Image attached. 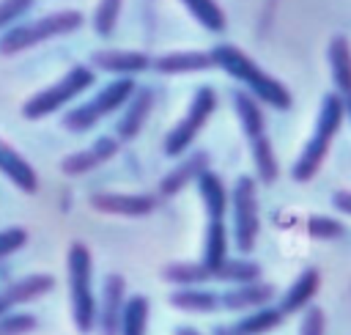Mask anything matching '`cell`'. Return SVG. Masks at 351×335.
Returning a JSON list of instances; mask_svg holds the SVG:
<instances>
[{
	"label": "cell",
	"instance_id": "8992f818",
	"mask_svg": "<svg viewBox=\"0 0 351 335\" xmlns=\"http://www.w3.org/2000/svg\"><path fill=\"white\" fill-rule=\"evenodd\" d=\"M93 80H96L93 69L85 66V63H77V66H71L58 82H52V85H47L44 91L33 93V96L22 104V115H25L27 121H41V118L52 115L55 110L66 107V104H69L71 99H77L82 91H88V88L93 85Z\"/></svg>",
	"mask_w": 351,
	"mask_h": 335
},
{
	"label": "cell",
	"instance_id": "30bf717a",
	"mask_svg": "<svg viewBox=\"0 0 351 335\" xmlns=\"http://www.w3.org/2000/svg\"><path fill=\"white\" fill-rule=\"evenodd\" d=\"M118 151H121V140H118L115 135H101V137L93 140L90 146H85V148H80V151L63 157L60 170H63L69 178H77V176H85V173L96 170L99 165L110 162Z\"/></svg>",
	"mask_w": 351,
	"mask_h": 335
},
{
	"label": "cell",
	"instance_id": "8d00e7d4",
	"mask_svg": "<svg viewBox=\"0 0 351 335\" xmlns=\"http://www.w3.org/2000/svg\"><path fill=\"white\" fill-rule=\"evenodd\" d=\"M332 206H335L340 214L351 217V189H337V192L332 195Z\"/></svg>",
	"mask_w": 351,
	"mask_h": 335
},
{
	"label": "cell",
	"instance_id": "cb8c5ba5",
	"mask_svg": "<svg viewBox=\"0 0 351 335\" xmlns=\"http://www.w3.org/2000/svg\"><path fill=\"white\" fill-rule=\"evenodd\" d=\"M167 302L176 308V310H184V313H214L219 305V294L217 291H208V288H200V286H184V288H176Z\"/></svg>",
	"mask_w": 351,
	"mask_h": 335
},
{
	"label": "cell",
	"instance_id": "44dd1931",
	"mask_svg": "<svg viewBox=\"0 0 351 335\" xmlns=\"http://www.w3.org/2000/svg\"><path fill=\"white\" fill-rule=\"evenodd\" d=\"M225 261H228V228H225V220H206V236H203L200 264L208 269L211 280H214V272Z\"/></svg>",
	"mask_w": 351,
	"mask_h": 335
},
{
	"label": "cell",
	"instance_id": "ffe728a7",
	"mask_svg": "<svg viewBox=\"0 0 351 335\" xmlns=\"http://www.w3.org/2000/svg\"><path fill=\"white\" fill-rule=\"evenodd\" d=\"M151 69H156L159 74H192V71H206V69H217L211 52H200V49H189V52H167L162 58H156L151 63Z\"/></svg>",
	"mask_w": 351,
	"mask_h": 335
},
{
	"label": "cell",
	"instance_id": "277c9868",
	"mask_svg": "<svg viewBox=\"0 0 351 335\" xmlns=\"http://www.w3.org/2000/svg\"><path fill=\"white\" fill-rule=\"evenodd\" d=\"M85 25V16L74 8L66 11H55V14H44L38 19L22 22V25H11L3 36H0V55H16L25 52L36 44H44L55 36H69L74 30H80Z\"/></svg>",
	"mask_w": 351,
	"mask_h": 335
},
{
	"label": "cell",
	"instance_id": "ac0fdd59",
	"mask_svg": "<svg viewBox=\"0 0 351 335\" xmlns=\"http://www.w3.org/2000/svg\"><path fill=\"white\" fill-rule=\"evenodd\" d=\"M0 173L22 192H36L38 189V176H36V168L16 151L11 148L8 143L0 140Z\"/></svg>",
	"mask_w": 351,
	"mask_h": 335
},
{
	"label": "cell",
	"instance_id": "7a4b0ae2",
	"mask_svg": "<svg viewBox=\"0 0 351 335\" xmlns=\"http://www.w3.org/2000/svg\"><path fill=\"white\" fill-rule=\"evenodd\" d=\"M346 121V110H343V99L337 93H326L321 99V107H318V118H315V129L310 135V140L304 143L302 154L296 157L293 168H291V178L299 181V184H307L310 178L318 176L326 154H329V146L332 140L337 137L340 126Z\"/></svg>",
	"mask_w": 351,
	"mask_h": 335
},
{
	"label": "cell",
	"instance_id": "f546056e",
	"mask_svg": "<svg viewBox=\"0 0 351 335\" xmlns=\"http://www.w3.org/2000/svg\"><path fill=\"white\" fill-rule=\"evenodd\" d=\"M186 5V11L211 33H222L228 27V19H225V11L219 8L217 0H181Z\"/></svg>",
	"mask_w": 351,
	"mask_h": 335
},
{
	"label": "cell",
	"instance_id": "f1b7e54d",
	"mask_svg": "<svg viewBox=\"0 0 351 335\" xmlns=\"http://www.w3.org/2000/svg\"><path fill=\"white\" fill-rule=\"evenodd\" d=\"M217 283H230V286H241V283H255L261 280V264L250 261V258H228L217 272H214Z\"/></svg>",
	"mask_w": 351,
	"mask_h": 335
},
{
	"label": "cell",
	"instance_id": "5b68a950",
	"mask_svg": "<svg viewBox=\"0 0 351 335\" xmlns=\"http://www.w3.org/2000/svg\"><path fill=\"white\" fill-rule=\"evenodd\" d=\"M134 88H137V85H134L132 77H115V80L107 82L96 96H90L88 102L71 107V110L63 115V129H66V132H74V135L93 129L101 118H107L110 113L121 110V107L132 99Z\"/></svg>",
	"mask_w": 351,
	"mask_h": 335
},
{
	"label": "cell",
	"instance_id": "d6986e66",
	"mask_svg": "<svg viewBox=\"0 0 351 335\" xmlns=\"http://www.w3.org/2000/svg\"><path fill=\"white\" fill-rule=\"evenodd\" d=\"M195 181H197V192H200V200L206 209V220H225V211L230 203V192H228L225 181L211 168L203 170Z\"/></svg>",
	"mask_w": 351,
	"mask_h": 335
},
{
	"label": "cell",
	"instance_id": "e0dca14e",
	"mask_svg": "<svg viewBox=\"0 0 351 335\" xmlns=\"http://www.w3.org/2000/svg\"><path fill=\"white\" fill-rule=\"evenodd\" d=\"M274 286L255 280V283H241V286H230L225 294H219V305L228 310H255L263 305H271L274 299Z\"/></svg>",
	"mask_w": 351,
	"mask_h": 335
},
{
	"label": "cell",
	"instance_id": "d6a6232c",
	"mask_svg": "<svg viewBox=\"0 0 351 335\" xmlns=\"http://www.w3.org/2000/svg\"><path fill=\"white\" fill-rule=\"evenodd\" d=\"M38 327V319L33 313H8L0 319V335H30Z\"/></svg>",
	"mask_w": 351,
	"mask_h": 335
},
{
	"label": "cell",
	"instance_id": "ba28073f",
	"mask_svg": "<svg viewBox=\"0 0 351 335\" xmlns=\"http://www.w3.org/2000/svg\"><path fill=\"white\" fill-rule=\"evenodd\" d=\"M230 211H233V244L239 253H252L261 231L258 217V189L252 176H239L230 189Z\"/></svg>",
	"mask_w": 351,
	"mask_h": 335
},
{
	"label": "cell",
	"instance_id": "e575fe53",
	"mask_svg": "<svg viewBox=\"0 0 351 335\" xmlns=\"http://www.w3.org/2000/svg\"><path fill=\"white\" fill-rule=\"evenodd\" d=\"M25 242H27V231H25V228H19V225L0 231V258H5V255H11V253L22 250V247H25Z\"/></svg>",
	"mask_w": 351,
	"mask_h": 335
},
{
	"label": "cell",
	"instance_id": "52a82bcc",
	"mask_svg": "<svg viewBox=\"0 0 351 335\" xmlns=\"http://www.w3.org/2000/svg\"><path fill=\"white\" fill-rule=\"evenodd\" d=\"M217 110V91L211 85H200L186 107V113L181 115V121L165 135V154L170 157H178V154H186L189 146L195 143V137L200 135V129L208 124V118L214 115Z\"/></svg>",
	"mask_w": 351,
	"mask_h": 335
},
{
	"label": "cell",
	"instance_id": "74e56055",
	"mask_svg": "<svg viewBox=\"0 0 351 335\" xmlns=\"http://www.w3.org/2000/svg\"><path fill=\"white\" fill-rule=\"evenodd\" d=\"M211 335H239V332H236V330H233V327H228V324H217V327H214V332H211Z\"/></svg>",
	"mask_w": 351,
	"mask_h": 335
},
{
	"label": "cell",
	"instance_id": "5bb4252c",
	"mask_svg": "<svg viewBox=\"0 0 351 335\" xmlns=\"http://www.w3.org/2000/svg\"><path fill=\"white\" fill-rule=\"evenodd\" d=\"M151 107H154V91H151V88H134L132 99L123 104L121 121H118V126H115V137H118L121 143H132V140L143 132V124L148 121Z\"/></svg>",
	"mask_w": 351,
	"mask_h": 335
},
{
	"label": "cell",
	"instance_id": "836d02e7",
	"mask_svg": "<svg viewBox=\"0 0 351 335\" xmlns=\"http://www.w3.org/2000/svg\"><path fill=\"white\" fill-rule=\"evenodd\" d=\"M299 335H326V316L318 305H310V308L302 310Z\"/></svg>",
	"mask_w": 351,
	"mask_h": 335
},
{
	"label": "cell",
	"instance_id": "83f0119b",
	"mask_svg": "<svg viewBox=\"0 0 351 335\" xmlns=\"http://www.w3.org/2000/svg\"><path fill=\"white\" fill-rule=\"evenodd\" d=\"M148 316H151V302L143 294H134L126 299L123 319H121V335H145L148 332Z\"/></svg>",
	"mask_w": 351,
	"mask_h": 335
},
{
	"label": "cell",
	"instance_id": "1f68e13d",
	"mask_svg": "<svg viewBox=\"0 0 351 335\" xmlns=\"http://www.w3.org/2000/svg\"><path fill=\"white\" fill-rule=\"evenodd\" d=\"M343 225L335 220V217H326V214H313L307 217V233L313 239H321V242H332L337 236H343Z\"/></svg>",
	"mask_w": 351,
	"mask_h": 335
},
{
	"label": "cell",
	"instance_id": "7c38bea8",
	"mask_svg": "<svg viewBox=\"0 0 351 335\" xmlns=\"http://www.w3.org/2000/svg\"><path fill=\"white\" fill-rule=\"evenodd\" d=\"M55 288V277L47 272H36V275H25L19 280H11L8 286L0 288V319L14 313V308L27 305L33 299L47 297Z\"/></svg>",
	"mask_w": 351,
	"mask_h": 335
},
{
	"label": "cell",
	"instance_id": "9a60e30c",
	"mask_svg": "<svg viewBox=\"0 0 351 335\" xmlns=\"http://www.w3.org/2000/svg\"><path fill=\"white\" fill-rule=\"evenodd\" d=\"M211 168V157H208V151H186V157L173 168V170H167L165 176H162V181H159V195H165V198H173V195H178L189 181H195L203 170H208Z\"/></svg>",
	"mask_w": 351,
	"mask_h": 335
},
{
	"label": "cell",
	"instance_id": "d590c367",
	"mask_svg": "<svg viewBox=\"0 0 351 335\" xmlns=\"http://www.w3.org/2000/svg\"><path fill=\"white\" fill-rule=\"evenodd\" d=\"M30 8H33V0H0V30L8 27L22 14H27Z\"/></svg>",
	"mask_w": 351,
	"mask_h": 335
},
{
	"label": "cell",
	"instance_id": "4dcf8cb0",
	"mask_svg": "<svg viewBox=\"0 0 351 335\" xmlns=\"http://www.w3.org/2000/svg\"><path fill=\"white\" fill-rule=\"evenodd\" d=\"M121 8H123V0H99L96 8H93V30L99 36H112L118 19H121Z\"/></svg>",
	"mask_w": 351,
	"mask_h": 335
},
{
	"label": "cell",
	"instance_id": "603a6c76",
	"mask_svg": "<svg viewBox=\"0 0 351 335\" xmlns=\"http://www.w3.org/2000/svg\"><path fill=\"white\" fill-rule=\"evenodd\" d=\"M233 110L241 121V129H244V137L247 143L255 140V137H263L269 135L266 132V118H263V110H261V102L247 93V91H233Z\"/></svg>",
	"mask_w": 351,
	"mask_h": 335
},
{
	"label": "cell",
	"instance_id": "4316f807",
	"mask_svg": "<svg viewBox=\"0 0 351 335\" xmlns=\"http://www.w3.org/2000/svg\"><path fill=\"white\" fill-rule=\"evenodd\" d=\"M162 280L184 288V286L211 283V275H208V269L200 261H173V264L162 266Z\"/></svg>",
	"mask_w": 351,
	"mask_h": 335
},
{
	"label": "cell",
	"instance_id": "484cf974",
	"mask_svg": "<svg viewBox=\"0 0 351 335\" xmlns=\"http://www.w3.org/2000/svg\"><path fill=\"white\" fill-rule=\"evenodd\" d=\"M250 154H252V162H255L258 181H263V184H274L277 176H280V162H277L271 137L263 135V137L250 140Z\"/></svg>",
	"mask_w": 351,
	"mask_h": 335
},
{
	"label": "cell",
	"instance_id": "3957f363",
	"mask_svg": "<svg viewBox=\"0 0 351 335\" xmlns=\"http://www.w3.org/2000/svg\"><path fill=\"white\" fill-rule=\"evenodd\" d=\"M66 277H69V305L77 332L88 335L96 330V294H93V255L90 247L80 239L69 244L66 253Z\"/></svg>",
	"mask_w": 351,
	"mask_h": 335
},
{
	"label": "cell",
	"instance_id": "f35d334b",
	"mask_svg": "<svg viewBox=\"0 0 351 335\" xmlns=\"http://www.w3.org/2000/svg\"><path fill=\"white\" fill-rule=\"evenodd\" d=\"M173 335H203L200 330H195V327H176V332Z\"/></svg>",
	"mask_w": 351,
	"mask_h": 335
},
{
	"label": "cell",
	"instance_id": "d4e9b609",
	"mask_svg": "<svg viewBox=\"0 0 351 335\" xmlns=\"http://www.w3.org/2000/svg\"><path fill=\"white\" fill-rule=\"evenodd\" d=\"M282 321H285V316H282V310L277 305H263V308L250 310L244 319H239L233 324V330L239 335H266V332L282 327Z\"/></svg>",
	"mask_w": 351,
	"mask_h": 335
},
{
	"label": "cell",
	"instance_id": "7402d4cb",
	"mask_svg": "<svg viewBox=\"0 0 351 335\" xmlns=\"http://www.w3.org/2000/svg\"><path fill=\"white\" fill-rule=\"evenodd\" d=\"M326 58H329L335 93L346 96L351 91V44H348V38L346 36H332V41L326 47Z\"/></svg>",
	"mask_w": 351,
	"mask_h": 335
},
{
	"label": "cell",
	"instance_id": "9c48e42d",
	"mask_svg": "<svg viewBox=\"0 0 351 335\" xmlns=\"http://www.w3.org/2000/svg\"><path fill=\"white\" fill-rule=\"evenodd\" d=\"M126 280L118 272H110L96 302V330L99 335H121V319L126 308Z\"/></svg>",
	"mask_w": 351,
	"mask_h": 335
},
{
	"label": "cell",
	"instance_id": "8fae6325",
	"mask_svg": "<svg viewBox=\"0 0 351 335\" xmlns=\"http://www.w3.org/2000/svg\"><path fill=\"white\" fill-rule=\"evenodd\" d=\"M88 203L93 211L112 217H148L156 209V198L145 192H93Z\"/></svg>",
	"mask_w": 351,
	"mask_h": 335
},
{
	"label": "cell",
	"instance_id": "2e32d148",
	"mask_svg": "<svg viewBox=\"0 0 351 335\" xmlns=\"http://www.w3.org/2000/svg\"><path fill=\"white\" fill-rule=\"evenodd\" d=\"M318 288H321V272L315 266H307V269L299 272V277L280 297L277 308L282 310V316H293V313H299V310L313 305V297L318 294Z\"/></svg>",
	"mask_w": 351,
	"mask_h": 335
},
{
	"label": "cell",
	"instance_id": "4fadbf2b",
	"mask_svg": "<svg viewBox=\"0 0 351 335\" xmlns=\"http://www.w3.org/2000/svg\"><path fill=\"white\" fill-rule=\"evenodd\" d=\"M90 63L99 71H110V74H118V77H132V74L148 71L154 60L145 52H137V49H96V52H90Z\"/></svg>",
	"mask_w": 351,
	"mask_h": 335
},
{
	"label": "cell",
	"instance_id": "6da1fadb",
	"mask_svg": "<svg viewBox=\"0 0 351 335\" xmlns=\"http://www.w3.org/2000/svg\"><path fill=\"white\" fill-rule=\"evenodd\" d=\"M211 58H214V66L222 69L225 74H230L233 80H239L244 85L247 93H252L258 102L274 107V110H288L293 104V96L291 91L274 80L271 74H266L247 52H241L239 47L233 44H219L211 49Z\"/></svg>",
	"mask_w": 351,
	"mask_h": 335
}]
</instances>
